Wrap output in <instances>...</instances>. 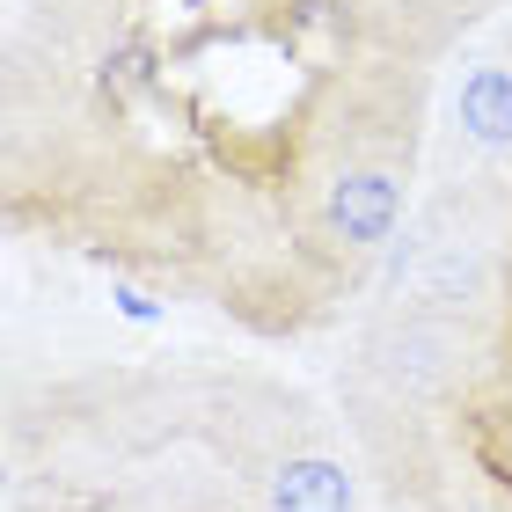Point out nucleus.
Instances as JSON below:
<instances>
[{
    "mask_svg": "<svg viewBox=\"0 0 512 512\" xmlns=\"http://www.w3.org/2000/svg\"><path fill=\"white\" fill-rule=\"evenodd\" d=\"M505 0H15L0 176L176 256L330 227L432 139V66Z\"/></svg>",
    "mask_w": 512,
    "mask_h": 512,
    "instance_id": "f257e3e1",
    "label": "nucleus"
},
{
    "mask_svg": "<svg viewBox=\"0 0 512 512\" xmlns=\"http://www.w3.org/2000/svg\"><path fill=\"white\" fill-rule=\"evenodd\" d=\"M8 512H366L344 425L242 359L88 366L8 395Z\"/></svg>",
    "mask_w": 512,
    "mask_h": 512,
    "instance_id": "f03ea898",
    "label": "nucleus"
},
{
    "mask_svg": "<svg viewBox=\"0 0 512 512\" xmlns=\"http://www.w3.org/2000/svg\"><path fill=\"white\" fill-rule=\"evenodd\" d=\"M337 425L388 512H512V322L366 300Z\"/></svg>",
    "mask_w": 512,
    "mask_h": 512,
    "instance_id": "7ed1b4c3",
    "label": "nucleus"
},
{
    "mask_svg": "<svg viewBox=\"0 0 512 512\" xmlns=\"http://www.w3.org/2000/svg\"><path fill=\"white\" fill-rule=\"evenodd\" d=\"M110 308H118L132 330H161V322H169V308H161L154 293H139L132 278H110Z\"/></svg>",
    "mask_w": 512,
    "mask_h": 512,
    "instance_id": "20e7f679",
    "label": "nucleus"
}]
</instances>
